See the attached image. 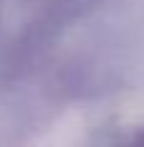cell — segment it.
<instances>
[{
	"label": "cell",
	"mask_w": 144,
	"mask_h": 147,
	"mask_svg": "<svg viewBox=\"0 0 144 147\" xmlns=\"http://www.w3.org/2000/svg\"><path fill=\"white\" fill-rule=\"evenodd\" d=\"M142 147H144V145H142Z\"/></svg>",
	"instance_id": "cell-1"
}]
</instances>
